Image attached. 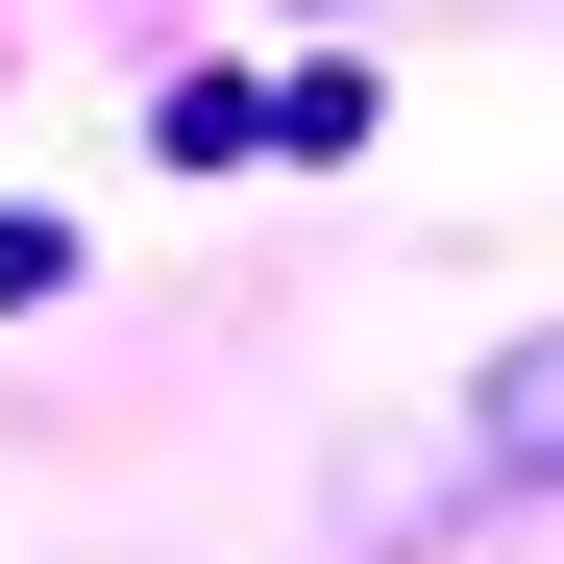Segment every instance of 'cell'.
<instances>
[{"label": "cell", "mask_w": 564, "mask_h": 564, "mask_svg": "<svg viewBox=\"0 0 564 564\" xmlns=\"http://www.w3.org/2000/svg\"><path fill=\"white\" fill-rule=\"evenodd\" d=\"M74 295V221H0V319H50Z\"/></svg>", "instance_id": "2"}, {"label": "cell", "mask_w": 564, "mask_h": 564, "mask_svg": "<svg viewBox=\"0 0 564 564\" xmlns=\"http://www.w3.org/2000/svg\"><path fill=\"white\" fill-rule=\"evenodd\" d=\"M148 148H172V172H221V148H270V74H172V99H148Z\"/></svg>", "instance_id": "1"}]
</instances>
